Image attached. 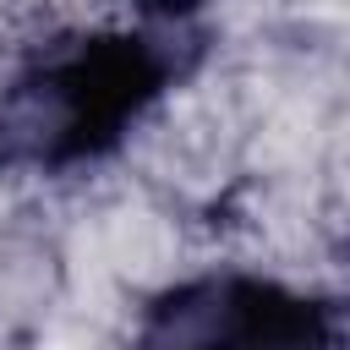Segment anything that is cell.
<instances>
[{"label":"cell","instance_id":"1","mask_svg":"<svg viewBox=\"0 0 350 350\" xmlns=\"http://www.w3.org/2000/svg\"><path fill=\"white\" fill-rule=\"evenodd\" d=\"M202 38L186 22L88 33L44 49L0 88V170H77L126 142V131L197 66Z\"/></svg>","mask_w":350,"mask_h":350},{"label":"cell","instance_id":"2","mask_svg":"<svg viewBox=\"0 0 350 350\" xmlns=\"http://www.w3.org/2000/svg\"><path fill=\"white\" fill-rule=\"evenodd\" d=\"M334 306L262 273H197L159 290L131 350H334Z\"/></svg>","mask_w":350,"mask_h":350},{"label":"cell","instance_id":"3","mask_svg":"<svg viewBox=\"0 0 350 350\" xmlns=\"http://www.w3.org/2000/svg\"><path fill=\"white\" fill-rule=\"evenodd\" d=\"M170 5H197V0H170Z\"/></svg>","mask_w":350,"mask_h":350}]
</instances>
